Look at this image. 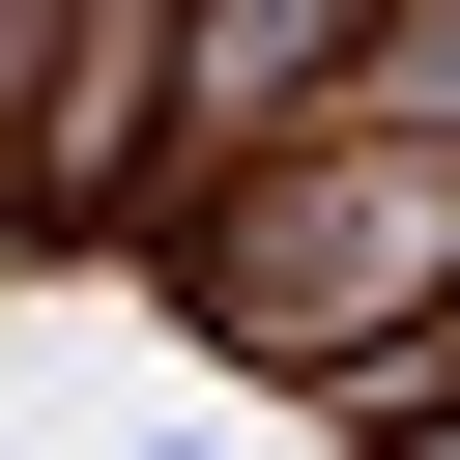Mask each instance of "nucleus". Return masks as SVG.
I'll return each mask as SVG.
<instances>
[]
</instances>
